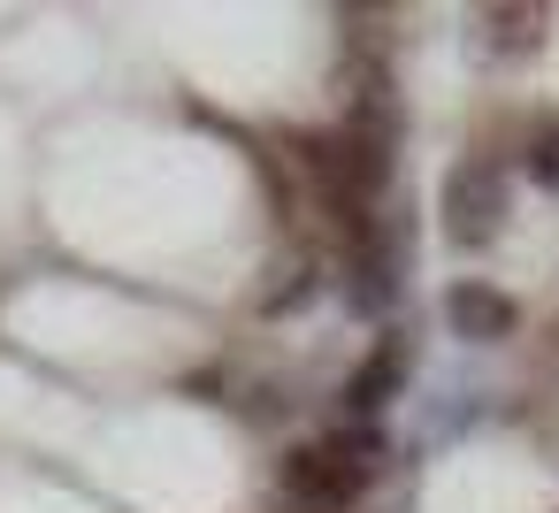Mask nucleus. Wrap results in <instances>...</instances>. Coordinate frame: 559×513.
<instances>
[{
    "label": "nucleus",
    "mask_w": 559,
    "mask_h": 513,
    "mask_svg": "<svg viewBox=\"0 0 559 513\" xmlns=\"http://www.w3.org/2000/svg\"><path fill=\"white\" fill-rule=\"evenodd\" d=\"M376 437H330V444H307L284 460V490L292 498H314V505H345L376 482Z\"/></svg>",
    "instance_id": "1"
},
{
    "label": "nucleus",
    "mask_w": 559,
    "mask_h": 513,
    "mask_svg": "<svg viewBox=\"0 0 559 513\" xmlns=\"http://www.w3.org/2000/svg\"><path fill=\"white\" fill-rule=\"evenodd\" d=\"M506 223V169L498 162H460L444 177V238L452 246H490Z\"/></svg>",
    "instance_id": "2"
},
{
    "label": "nucleus",
    "mask_w": 559,
    "mask_h": 513,
    "mask_svg": "<svg viewBox=\"0 0 559 513\" xmlns=\"http://www.w3.org/2000/svg\"><path fill=\"white\" fill-rule=\"evenodd\" d=\"M444 322L460 330V337H513V322H521V307L506 299V291H490V284H452L444 291Z\"/></svg>",
    "instance_id": "3"
},
{
    "label": "nucleus",
    "mask_w": 559,
    "mask_h": 513,
    "mask_svg": "<svg viewBox=\"0 0 559 513\" xmlns=\"http://www.w3.org/2000/svg\"><path fill=\"white\" fill-rule=\"evenodd\" d=\"M399 383H406V345H399V337H383V345L345 375V406H353V414H376Z\"/></svg>",
    "instance_id": "4"
},
{
    "label": "nucleus",
    "mask_w": 559,
    "mask_h": 513,
    "mask_svg": "<svg viewBox=\"0 0 559 513\" xmlns=\"http://www.w3.org/2000/svg\"><path fill=\"white\" fill-rule=\"evenodd\" d=\"M536 9H483V32H490V47H506V55H521V47H536Z\"/></svg>",
    "instance_id": "5"
},
{
    "label": "nucleus",
    "mask_w": 559,
    "mask_h": 513,
    "mask_svg": "<svg viewBox=\"0 0 559 513\" xmlns=\"http://www.w3.org/2000/svg\"><path fill=\"white\" fill-rule=\"evenodd\" d=\"M528 177H536V184H551V192H559V131H544V139H536V146H528Z\"/></svg>",
    "instance_id": "6"
}]
</instances>
